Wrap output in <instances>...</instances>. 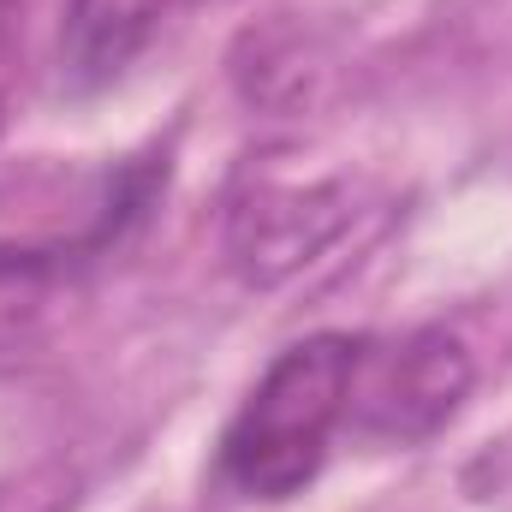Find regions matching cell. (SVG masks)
Masks as SVG:
<instances>
[{
  "label": "cell",
  "instance_id": "obj_1",
  "mask_svg": "<svg viewBox=\"0 0 512 512\" xmlns=\"http://www.w3.org/2000/svg\"><path fill=\"white\" fill-rule=\"evenodd\" d=\"M364 370V340L310 334L286 346L245 393L221 435V477L245 501H292L328 465V441L352 417V387Z\"/></svg>",
  "mask_w": 512,
  "mask_h": 512
},
{
  "label": "cell",
  "instance_id": "obj_2",
  "mask_svg": "<svg viewBox=\"0 0 512 512\" xmlns=\"http://www.w3.org/2000/svg\"><path fill=\"white\" fill-rule=\"evenodd\" d=\"M471 393V352L459 334L447 328H423L411 340H399L382 364L370 370V387H352V417L364 435L376 441H429Z\"/></svg>",
  "mask_w": 512,
  "mask_h": 512
},
{
  "label": "cell",
  "instance_id": "obj_3",
  "mask_svg": "<svg viewBox=\"0 0 512 512\" xmlns=\"http://www.w3.org/2000/svg\"><path fill=\"white\" fill-rule=\"evenodd\" d=\"M346 215L352 209L340 185H262L239 197L227 221V256L251 286H274L304 262H316V251H328Z\"/></svg>",
  "mask_w": 512,
  "mask_h": 512
},
{
  "label": "cell",
  "instance_id": "obj_4",
  "mask_svg": "<svg viewBox=\"0 0 512 512\" xmlns=\"http://www.w3.org/2000/svg\"><path fill=\"white\" fill-rule=\"evenodd\" d=\"M167 0H66V30H60V66L78 90H96L120 78L137 48L149 42L155 18Z\"/></svg>",
  "mask_w": 512,
  "mask_h": 512
},
{
  "label": "cell",
  "instance_id": "obj_5",
  "mask_svg": "<svg viewBox=\"0 0 512 512\" xmlns=\"http://www.w3.org/2000/svg\"><path fill=\"white\" fill-rule=\"evenodd\" d=\"M48 256L36 251H0V352H18L30 340V328L42 322L48 304Z\"/></svg>",
  "mask_w": 512,
  "mask_h": 512
},
{
  "label": "cell",
  "instance_id": "obj_6",
  "mask_svg": "<svg viewBox=\"0 0 512 512\" xmlns=\"http://www.w3.org/2000/svg\"><path fill=\"white\" fill-rule=\"evenodd\" d=\"M12 12H18V0H0V42H6V30H12Z\"/></svg>",
  "mask_w": 512,
  "mask_h": 512
}]
</instances>
